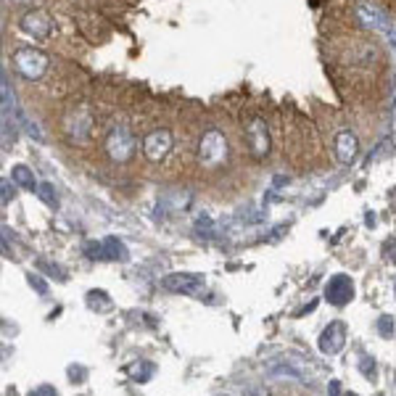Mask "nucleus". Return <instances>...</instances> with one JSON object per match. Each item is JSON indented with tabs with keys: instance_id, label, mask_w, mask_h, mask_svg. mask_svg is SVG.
Listing matches in <instances>:
<instances>
[{
	"instance_id": "nucleus-1",
	"label": "nucleus",
	"mask_w": 396,
	"mask_h": 396,
	"mask_svg": "<svg viewBox=\"0 0 396 396\" xmlns=\"http://www.w3.org/2000/svg\"><path fill=\"white\" fill-rule=\"evenodd\" d=\"M177 140H180V135L174 132L170 124L154 121V124H148V127L143 130V135H140V154L145 156L148 164H164V161L174 154Z\"/></svg>"
},
{
	"instance_id": "nucleus-2",
	"label": "nucleus",
	"mask_w": 396,
	"mask_h": 396,
	"mask_svg": "<svg viewBox=\"0 0 396 396\" xmlns=\"http://www.w3.org/2000/svg\"><path fill=\"white\" fill-rule=\"evenodd\" d=\"M104 154L114 161V164H130L135 154H138V135L132 132V127L114 121L104 130Z\"/></svg>"
},
{
	"instance_id": "nucleus-3",
	"label": "nucleus",
	"mask_w": 396,
	"mask_h": 396,
	"mask_svg": "<svg viewBox=\"0 0 396 396\" xmlns=\"http://www.w3.org/2000/svg\"><path fill=\"white\" fill-rule=\"evenodd\" d=\"M241 135H243V143H246V154L251 156V159H267L270 151H272V130H270V124L264 121L261 114H248L246 119L241 121Z\"/></svg>"
},
{
	"instance_id": "nucleus-4",
	"label": "nucleus",
	"mask_w": 396,
	"mask_h": 396,
	"mask_svg": "<svg viewBox=\"0 0 396 396\" xmlns=\"http://www.w3.org/2000/svg\"><path fill=\"white\" fill-rule=\"evenodd\" d=\"M95 127H98V121H95V114H93L90 104L69 106L67 114H64V119H61V130L77 145H85V143H90V140L95 138Z\"/></svg>"
},
{
	"instance_id": "nucleus-5",
	"label": "nucleus",
	"mask_w": 396,
	"mask_h": 396,
	"mask_svg": "<svg viewBox=\"0 0 396 396\" xmlns=\"http://www.w3.org/2000/svg\"><path fill=\"white\" fill-rule=\"evenodd\" d=\"M11 64H14L19 77H24L27 82H37V80L45 77V71L51 67V58L40 51V48L21 45V48H16L14 56H11Z\"/></svg>"
},
{
	"instance_id": "nucleus-6",
	"label": "nucleus",
	"mask_w": 396,
	"mask_h": 396,
	"mask_svg": "<svg viewBox=\"0 0 396 396\" xmlns=\"http://www.w3.org/2000/svg\"><path fill=\"white\" fill-rule=\"evenodd\" d=\"M19 27H21L24 35H30L32 40H37V43H45V40H51L53 35V16L45 8H32V11H27V14L21 16Z\"/></svg>"
},
{
	"instance_id": "nucleus-7",
	"label": "nucleus",
	"mask_w": 396,
	"mask_h": 396,
	"mask_svg": "<svg viewBox=\"0 0 396 396\" xmlns=\"http://www.w3.org/2000/svg\"><path fill=\"white\" fill-rule=\"evenodd\" d=\"M164 288L172 293H185L193 299H201V293L207 291L204 286V277L201 275H188V272H177V275L164 277Z\"/></svg>"
},
{
	"instance_id": "nucleus-8",
	"label": "nucleus",
	"mask_w": 396,
	"mask_h": 396,
	"mask_svg": "<svg viewBox=\"0 0 396 396\" xmlns=\"http://www.w3.org/2000/svg\"><path fill=\"white\" fill-rule=\"evenodd\" d=\"M325 299L333 304V307H344L354 299V283L349 275H336L327 280L325 288Z\"/></svg>"
},
{
	"instance_id": "nucleus-9",
	"label": "nucleus",
	"mask_w": 396,
	"mask_h": 396,
	"mask_svg": "<svg viewBox=\"0 0 396 396\" xmlns=\"http://www.w3.org/2000/svg\"><path fill=\"white\" fill-rule=\"evenodd\" d=\"M346 338H349V330H346L344 323H330L320 336V351L333 357L346 346Z\"/></svg>"
},
{
	"instance_id": "nucleus-10",
	"label": "nucleus",
	"mask_w": 396,
	"mask_h": 396,
	"mask_svg": "<svg viewBox=\"0 0 396 396\" xmlns=\"http://www.w3.org/2000/svg\"><path fill=\"white\" fill-rule=\"evenodd\" d=\"M357 19H360L367 30H375V32H386V30L391 27L388 16L380 11L375 3H367V0H364V3H357Z\"/></svg>"
},
{
	"instance_id": "nucleus-11",
	"label": "nucleus",
	"mask_w": 396,
	"mask_h": 396,
	"mask_svg": "<svg viewBox=\"0 0 396 396\" xmlns=\"http://www.w3.org/2000/svg\"><path fill=\"white\" fill-rule=\"evenodd\" d=\"M333 151L338 156L341 164H351L357 154H360V143H357V135L351 130H338L336 138H333Z\"/></svg>"
},
{
	"instance_id": "nucleus-12",
	"label": "nucleus",
	"mask_w": 396,
	"mask_h": 396,
	"mask_svg": "<svg viewBox=\"0 0 396 396\" xmlns=\"http://www.w3.org/2000/svg\"><path fill=\"white\" fill-rule=\"evenodd\" d=\"M127 373L138 380V383H148L151 375H154V364H151V362H132V364L127 367Z\"/></svg>"
},
{
	"instance_id": "nucleus-13",
	"label": "nucleus",
	"mask_w": 396,
	"mask_h": 396,
	"mask_svg": "<svg viewBox=\"0 0 396 396\" xmlns=\"http://www.w3.org/2000/svg\"><path fill=\"white\" fill-rule=\"evenodd\" d=\"M87 304H90L93 310H98V312L111 310V299H108V293H106V291H90V293H87Z\"/></svg>"
},
{
	"instance_id": "nucleus-14",
	"label": "nucleus",
	"mask_w": 396,
	"mask_h": 396,
	"mask_svg": "<svg viewBox=\"0 0 396 396\" xmlns=\"http://www.w3.org/2000/svg\"><path fill=\"white\" fill-rule=\"evenodd\" d=\"M14 180H16L19 185H24L27 190H35V180H32V174L27 172V167H16L14 170Z\"/></svg>"
},
{
	"instance_id": "nucleus-15",
	"label": "nucleus",
	"mask_w": 396,
	"mask_h": 396,
	"mask_svg": "<svg viewBox=\"0 0 396 396\" xmlns=\"http://www.w3.org/2000/svg\"><path fill=\"white\" fill-rule=\"evenodd\" d=\"M40 198H43L48 207H53V209L58 207V198H56V193H53L51 185H43V188H40Z\"/></svg>"
},
{
	"instance_id": "nucleus-16",
	"label": "nucleus",
	"mask_w": 396,
	"mask_h": 396,
	"mask_svg": "<svg viewBox=\"0 0 396 396\" xmlns=\"http://www.w3.org/2000/svg\"><path fill=\"white\" fill-rule=\"evenodd\" d=\"M360 370H362V375H367V378H375V362H373V357H362Z\"/></svg>"
},
{
	"instance_id": "nucleus-17",
	"label": "nucleus",
	"mask_w": 396,
	"mask_h": 396,
	"mask_svg": "<svg viewBox=\"0 0 396 396\" xmlns=\"http://www.w3.org/2000/svg\"><path fill=\"white\" fill-rule=\"evenodd\" d=\"M378 330H380V336H386V338H388V336L394 333V320H391V317H380Z\"/></svg>"
},
{
	"instance_id": "nucleus-18",
	"label": "nucleus",
	"mask_w": 396,
	"mask_h": 396,
	"mask_svg": "<svg viewBox=\"0 0 396 396\" xmlns=\"http://www.w3.org/2000/svg\"><path fill=\"white\" fill-rule=\"evenodd\" d=\"M27 396H58V391L53 388V386H48V383H43V386H37V388H32Z\"/></svg>"
},
{
	"instance_id": "nucleus-19",
	"label": "nucleus",
	"mask_w": 396,
	"mask_h": 396,
	"mask_svg": "<svg viewBox=\"0 0 396 396\" xmlns=\"http://www.w3.org/2000/svg\"><path fill=\"white\" fill-rule=\"evenodd\" d=\"M30 286H32V288H35L40 296H45V293H48V286L40 280V275H30Z\"/></svg>"
},
{
	"instance_id": "nucleus-20",
	"label": "nucleus",
	"mask_w": 396,
	"mask_h": 396,
	"mask_svg": "<svg viewBox=\"0 0 396 396\" xmlns=\"http://www.w3.org/2000/svg\"><path fill=\"white\" fill-rule=\"evenodd\" d=\"M40 267H43V270H48V272L56 275L58 280H64V275H61V267H56V264H51V261H40Z\"/></svg>"
},
{
	"instance_id": "nucleus-21",
	"label": "nucleus",
	"mask_w": 396,
	"mask_h": 396,
	"mask_svg": "<svg viewBox=\"0 0 396 396\" xmlns=\"http://www.w3.org/2000/svg\"><path fill=\"white\" fill-rule=\"evenodd\" d=\"M69 375H71V378H80V383H82V378H85V370H82V367H69Z\"/></svg>"
},
{
	"instance_id": "nucleus-22",
	"label": "nucleus",
	"mask_w": 396,
	"mask_h": 396,
	"mask_svg": "<svg viewBox=\"0 0 396 396\" xmlns=\"http://www.w3.org/2000/svg\"><path fill=\"white\" fill-rule=\"evenodd\" d=\"M330 396H338V383H336V380L330 383Z\"/></svg>"
},
{
	"instance_id": "nucleus-23",
	"label": "nucleus",
	"mask_w": 396,
	"mask_h": 396,
	"mask_svg": "<svg viewBox=\"0 0 396 396\" xmlns=\"http://www.w3.org/2000/svg\"><path fill=\"white\" fill-rule=\"evenodd\" d=\"M14 3H32V0H14Z\"/></svg>"
}]
</instances>
